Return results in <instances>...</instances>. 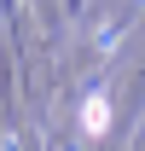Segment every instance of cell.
<instances>
[{"instance_id": "obj_1", "label": "cell", "mask_w": 145, "mask_h": 151, "mask_svg": "<svg viewBox=\"0 0 145 151\" xmlns=\"http://www.w3.org/2000/svg\"><path fill=\"white\" fill-rule=\"evenodd\" d=\"M105 122H110L105 99H87V111H81V128H87V134H105Z\"/></svg>"}]
</instances>
